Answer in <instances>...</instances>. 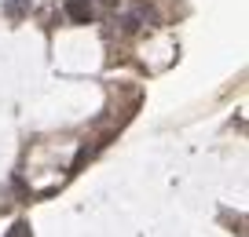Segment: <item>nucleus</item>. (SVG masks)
<instances>
[{"mask_svg":"<svg viewBox=\"0 0 249 237\" xmlns=\"http://www.w3.org/2000/svg\"><path fill=\"white\" fill-rule=\"evenodd\" d=\"M66 18L77 26H88L95 22V8H92V0H66Z\"/></svg>","mask_w":249,"mask_h":237,"instance_id":"1","label":"nucleus"},{"mask_svg":"<svg viewBox=\"0 0 249 237\" xmlns=\"http://www.w3.org/2000/svg\"><path fill=\"white\" fill-rule=\"evenodd\" d=\"M8 237H33V230H30V222H15L8 230Z\"/></svg>","mask_w":249,"mask_h":237,"instance_id":"4","label":"nucleus"},{"mask_svg":"<svg viewBox=\"0 0 249 237\" xmlns=\"http://www.w3.org/2000/svg\"><path fill=\"white\" fill-rule=\"evenodd\" d=\"M4 11H8V18H22L26 11H30V4H26V0H8Z\"/></svg>","mask_w":249,"mask_h":237,"instance_id":"2","label":"nucleus"},{"mask_svg":"<svg viewBox=\"0 0 249 237\" xmlns=\"http://www.w3.org/2000/svg\"><path fill=\"white\" fill-rule=\"evenodd\" d=\"M140 18H143V11H132V15H124V18H121V30H124V33H136V30H140Z\"/></svg>","mask_w":249,"mask_h":237,"instance_id":"3","label":"nucleus"}]
</instances>
